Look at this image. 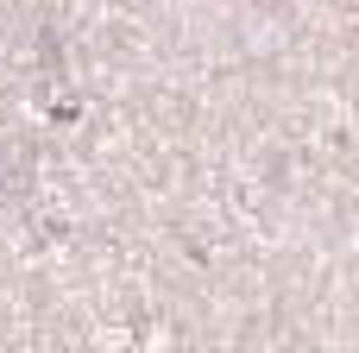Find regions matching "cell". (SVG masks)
Segmentation results:
<instances>
[]
</instances>
